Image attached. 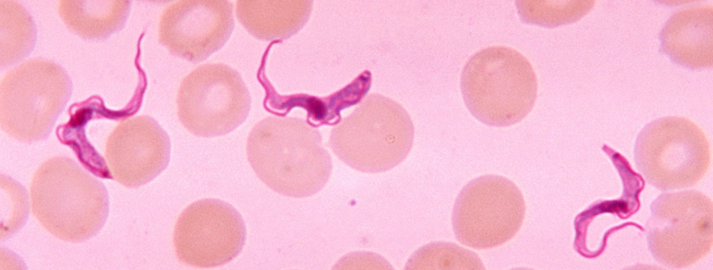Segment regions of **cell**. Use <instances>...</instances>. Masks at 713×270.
<instances>
[{
	"label": "cell",
	"instance_id": "18",
	"mask_svg": "<svg viewBox=\"0 0 713 270\" xmlns=\"http://www.w3.org/2000/svg\"><path fill=\"white\" fill-rule=\"evenodd\" d=\"M1 67L18 63L34 48L37 29L25 8L14 1H0Z\"/></svg>",
	"mask_w": 713,
	"mask_h": 270
},
{
	"label": "cell",
	"instance_id": "21",
	"mask_svg": "<svg viewBox=\"0 0 713 270\" xmlns=\"http://www.w3.org/2000/svg\"><path fill=\"white\" fill-rule=\"evenodd\" d=\"M1 239L17 232L26 223L29 212V198L26 189L11 177L1 175Z\"/></svg>",
	"mask_w": 713,
	"mask_h": 270
},
{
	"label": "cell",
	"instance_id": "3",
	"mask_svg": "<svg viewBox=\"0 0 713 270\" xmlns=\"http://www.w3.org/2000/svg\"><path fill=\"white\" fill-rule=\"evenodd\" d=\"M465 105L480 122L507 127L522 120L538 94L537 77L527 58L517 50L492 46L475 53L461 74Z\"/></svg>",
	"mask_w": 713,
	"mask_h": 270
},
{
	"label": "cell",
	"instance_id": "4",
	"mask_svg": "<svg viewBox=\"0 0 713 270\" xmlns=\"http://www.w3.org/2000/svg\"><path fill=\"white\" fill-rule=\"evenodd\" d=\"M414 136L413 122L400 104L370 94L332 129L329 144L348 166L378 173L392 169L407 157Z\"/></svg>",
	"mask_w": 713,
	"mask_h": 270
},
{
	"label": "cell",
	"instance_id": "8",
	"mask_svg": "<svg viewBox=\"0 0 713 270\" xmlns=\"http://www.w3.org/2000/svg\"><path fill=\"white\" fill-rule=\"evenodd\" d=\"M176 104L179 120L189 132L214 137L244 122L251 96L237 70L224 63H206L183 78Z\"/></svg>",
	"mask_w": 713,
	"mask_h": 270
},
{
	"label": "cell",
	"instance_id": "7",
	"mask_svg": "<svg viewBox=\"0 0 713 270\" xmlns=\"http://www.w3.org/2000/svg\"><path fill=\"white\" fill-rule=\"evenodd\" d=\"M646 221L649 252L669 268L690 267L713 245V205L702 192L686 190L660 194L650 206Z\"/></svg>",
	"mask_w": 713,
	"mask_h": 270
},
{
	"label": "cell",
	"instance_id": "5",
	"mask_svg": "<svg viewBox=\"0 0 713 270\" xmlns=\"http://www.w3.org/2000/svg\"><path fill=\"white\" fill-rule=\"evenodd\" d=\"M72 92V81L60 65L44 58L23 62L1 81V128L22 143L47 138Z\"/></svg>",
	"mask_w": 713,
	"mask_h": 270
},
{
	"label": "cell",
	"instance_id": "11",
	"mask_svg": "<svg viewBox=\"0 0 713 270\" xmlns=\"http://www.w3.org/2000/svg\"><path fill=\"white\" fill-rule=\"evenodd\" d=\"M234 26L229 1H178L162 12L158 40L171 54L198 63L224 46Z\"/></svg>",
	"mask_w": 713,
	"mask_h": 270
},
{
	"label": "cell",
	"instance_id": "15",
	"mask_svg": "<svg viewBox=\"0 0 713 270\" xmlns=\"http://www.w3.org/2000/svg\"><path fill=\"white\" fill-rule=\"evenodd\" d=\"M131 5L130 1H60L58 10L73 33L86 40H102L124 28Z\"/></svg>",
	"mask_w": 713,
	"mask_h": 270
},
{
	"label": "cell",
	"instance_id": "9",
	"mask_svg": "<svg viewBox=\"0 0 713 270\" xmlns=\"http://www.w3.org/2000/svg\"><path fill=\"white\" fill-rule=\"evenodd\" d=\"M526 205L510 180L485 175L469 182L455 200L452 224L457 239L474 249L503 244L520 229Z\"/></svg>",
	"mask_w": 713,
	"mask_h": 270
},
{
	"label": "cell",
	"instance_id": "6",
	"mask_svg": "<svg viewBox=\"0 0 713 270\" xmlns=\"http://www.w3.org/2000/svg\"><path fill=\"white\" fill-rule=\"evenodd\" d=\"M638 170L656 189L666 191L695 186L707 173L710 145L704 132L686 118L668 116L647 124L634 150Z\"/></svg>",
	"mask_w": 713,
	"mask_h": 270
},
{
	"label": "cell",
	"instance_id": "2",
	"mask_svg": "<svg viewBox=\"0 0 713 270\" xmlns=\"http://www.w3.org/2000/svg\"><path fill=\"white\" fill-rule=\"evenodd\" d=\"M33 216L54 237L79 243L95 237L109 209L104 184L66 157H54L36 170L30 186Z\"/></svg>",
	"mask_w": 713,
	"mask_h": 270
},
{
	"label": "cell",
	"instance_id": "1",
	"mask_svg": "<svg viewBox=\"0 0 713 270\" xmlns=\"http://www.w3.org/2000/svg\"><path fill=\"white\" fill-rule=\"evenodd\" d=\"M246 154L261 181L288 197L317 193L332 170L319 132L297 118L269 116L259 121L248 136Z\"/></svg>",
	"mask_w": 713,
	"mask_h": 270
},
{
	"label": "cell",
	"instance_id": "12",
	"mask_svg": "<svg viewBox=\"0 0 713 270\" xmlns=\"http://www.w3.org/2000/svg\"><path fill=\"white\" fill-rule=\"evenodd\" d=\"M170 154L168 134L147 115L121 122L109 136L104 152L113 179L128 188L157 177L167 167Z\"/></svg>",
	"mask_w": 713,
	"mask_h": 270
},
{
	"label": "cell",
	"instance_id": "13",
	"mask_svg": "<svg viewBox=\"0 0 713 270\" xmlns=\"http://www.w3.org/2000/svg\"><path fill=\"white\" fill-rule=\"evenodd\" d=\"M712 24V5H695L678 10L659 33L660 51L673 62L687 68H711Z\"/></svg>",
	"mask_w": 713,
	"mask_h": 270
},
{
	"label": "cell",
	"instance_id": "16",
	"mask_svg": "<svg viewBox=\"0 0 713 270\" xmlns=\"http://www.w3.org/2000/svg\"><path fill=\"white\" fill-rule=\"evenodd\" d=\"M602 150L609 156L619 173L623 186L622 193L617 199L595 201L575 217L576 235L573 246L580 255L585 247L588 230L595 219L604 214H611L622 220L627 219L641 207L639 194L645 186L643 177L632 168L628 161L619 152L606 145H603Z\"/></svg>",
	"mask_w": 713,
	"mask_h": 270
},
{
	"label": "cell",
	"instance_id": "19",
	"mask_svg": "<svg viewBox=\"0 0 713 270\" xmlns=\"http://www.w3.org/2000/svg\"><path fill=\"white\" fill-rule=\"evenodd\" d=\"M416 269H484L478 256L455 244L436 242L420 248L412 257Z\"/></svg>",
	"mask_w": 713,
	"mask_h": 270
},
{
	"label": "cell",
	"instance_id": "10",
	"mask_svg": "<svg viewBox=\"0 0 713 270\" xmlns=\"http://www.w3.org/2000/svg\"><path fill=\"white\" fill-rule=\"evenodd\" d=\"M246 235L244 220L233 206L217 199H203L179 216L173 246L180 262L212 268L235 259L244 246Z\"/></svg>",
	"mask_w": 713,
	"mask_h": 270
},
{
	"label": "cell",
	"instance_id": "20",
	"mask_svg": "<svg viewBox=\"0 0 713 270\" xmlns=\"http://www.w3.org/2000/svg\"><path fill=\"white\" fill-rule=\"evenodd\" d=\"M518 2L519 13L528 22L542 26H556L579 20L588 13L594 5L593 1H570L558 2Z\"/></svg>",
	"mask_w": 713,
	"mask_h": 270
},
{
	"label": "cell",
	"instance_id": "17",
	"mask_svg": "<svg viewBox=\"0 0 713 270\" xmlns=\"http://www.w3.org/2000/svg\"><path fill=\"white\" fill-rule=\"evenodd\" d=\"M371 84V74L365 70L350 84L337 92L324 97L308 95L279 96V102L270 104L279 115L285 116L294 107H301L307 111L309 125L320 126L335 125L340 120V111L360 102L368 91Z\"/></svg>",
	"mask_w": 713,
	"mask_h": 270
},
{
	"label": "cell",
	"instance_id": "14",
	"mask_svg": "<svg viewBox=\"0 0 713 270\" xmlns=\"http://www.w3.org/2000/svg\"><path fill=\"white\" fill-rule=\"evenodd\" d=\"M311 1H237L236 16L244 29L261 40H285L307 22Z\"/></svg>",
	"mask_w": 713,
	"mask_h": 270
}]
</instances>
